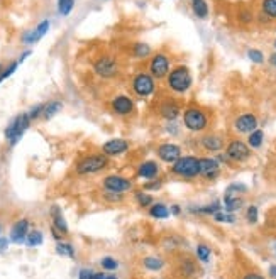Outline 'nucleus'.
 Masks as SVG:
<instances>
[{
    "label": "nucleus",
    "mask_w": 276,
    "mask_h": 279,
    "mask_svg": "<svg viewBox=\"0 0 276 279\" xmlns=\"http://www.w3.org/2000/svg\"><path fill=\"white\" fill-rule=\"evenodd\" d=\"M149 71L154 78L158 80L164 78L170 73V58L166 54H156V56H153L149 64Z\"/></svg>",
    "instance_id": "nucleus-9"
},
{
    "label": "nucleus",
    "mask_w": 276,
    "mask_h": 279,
    "mask_svg": "<svg viewBox=\"0 0 276 279\" xmlns=\"http://www.w3.org/2000/svg\"><path fill=\"white\" fill-rule=\"evenodd\" d=\"M242 279H264L261 274H256V273H249V274H246Z\"/></svg>",
    "instance_id": "nucleus-43"
},
{
    "label": "nucleus",
    "mask_w": 276,
    "mask_h": 279,
    "mask_svg": "<svg viewBox=\"0 0 276 279\" xmlns=\"http://www.w3.org/2000/svg\"><path fill=\"white\" fill-rule=\"evenodd\" d=\"M160 186H161V183H153V185H146L144 186V190H158V188H160Z\"/></svg>",
    "instance_id": "nucleus-44"
},
{
    "label": "nucleus",
    "mask_w": 276,
    "mask_h": 279,
    "mask_svg": "<svg viewBox=\"0 0 276 279\" xmlns=\"http://www.w3.org/2000/svg\"><path fill=\"white\" fill-rule=\"evenodd\" d=\"M134 54L138 58H146L151 54V49L149 46H146V44H136L134 46Z\"/></svg>",
    "instance_id": "nucleus-35"
},
{
    "label": "nucleus",
    "mask_w": 276,
    "mask_h": 279,
    "mask_svg": "<svg viewBox=\"0 0 276 279\" xmlns=\"http://www.w3.org/2000/svg\"><path fill=\"white\" fill-rule=\"evenodd\" d=\"M132 90L136 91V95L139 97H149L154 91V80L146 73H139L132 82Z\"/></svg>",
    "instance_id": "nucleus-10"
},
{
    "label": "nucleus",
    "mask_w": 276,
    "mask_h": 279,
    "mask_svg": "<svg viewBox=\"0 0 276 279\" xmlns=\"http://www.w3.org/2000/svg\"><path fill=\"white\" fill-rule=\"evenodd\" d=\"M226 156L229 157V161H234V163H242V161L249 159L251 156V149L246 142L242 141H230L229 146L226 149Z\"/></svg>",
    "instance_id": "nucleus-7"
},
{
    "label": "nucleus",
    "mask_w": 276,
    "mask_h": 279,
    "mask_svg": "<svg viewBox=\"0 0 276 279\" xmlns=\"http://www.w3.org/2000/svg\"><path fill=\"white\" fill-rule=\"evenodd\" d=\"M191 3H193V12L197 14L200 19H205V17L208 16V7L207 3H205V0H191Z\"/></svg>",
    "instance_id": "nucleus-25"
},
{
    "label": "nucleus",
    "mask_w": 276,
    "mask_h": 279,
    "mask_svg": "<svg viewBox=\"0 0 276 279\" xmlns=\"http://www.w3.org/2000/svg\"><path fill=\"white\" fill-rule=\"evenodd\" d=\"M171 172L180 178L191 179L195 176H198V157L195 156H185L180 157L176 163H173Z\"/></svg>",
    "instance_id": "nucleus-2"
},
{
    "label": "nucleus",
    "mask_w": 276,
    "mask_h": 279,
    "mask_svg": "<svg viewBox=\"0 0 276 279\" xmlns=\"http://www.w3.org/2000/svg\"><path fill=\"white\" fill-rule=\"evenodd\" d=\"M257 216H259V212H257V207L256 205H251L246 212V218H248L249 223H256L257 222Z\"/></svg>",
    "instance_id": "nucleus-36"
},
{
    "label": "nucleus",
    "mask_w": 276,
    "mask_h": 279,
    "mask_svg": "<svg viewBox=\"0 0 276 279\" xmlns=\"http://www.w3.org/2000/svg\"><path fill=\"white\" fill-rule=\"evenodd\" d=\"M105 279H117V276H114V274H107Z\"/></svg>",
    "instance_id": "nucleus-49"
},
{
    "label": "nucleus",
    "mask_w": 276,
    "mask_h": 279,
    "mask_svg": "<svg viewBox=\"0 0 276 279\" xmlns=\"http://www.w3.org/2000/svg\"><path fill=\"white\" fill-rule=\"evenodd\" d=\"M183 122H185V127L191 132H202L207 129L208 126V119L205 115V112H202L200 108H186L185 113H183Z\"/></svg>",
    "instance_id": "nucleus-3"
},
{
    "label": "nucleus",
    "mask_w": 276,
    "mask_h": 279,
    "mask_svg": "<svg viewBox=\"0 0 276 279\" xmlns=\"http://www.w3.org/2000/svg\"><path fill=\"white\" fill-rule=\"evenodd\" d=\"M158 156H160L161 161L168 164H173L182 157V149L176 144H171V142H166V144H161L158 148Z\"/></svg>",
    "instance_id": "nucleus-13"
},
{
    "label": "nucleus",
    "mask_w": 276,
    "mask_h": 279,
    "mask_svg": "<svg viewBox=\"0 0 276 279\" xmlns=\"http://www.w3.org/2000/svg\"><path fill=\"white\" fill-rule=\"evenodd\" d=\"M270 274H271V276H273V278H276V266L271 267V269H270Z\"/></svg>",
    "instance_id": "nucleus-48"
},
{
    "label": "nucleus",
    "mask_w": 276,
    "mask_h": 279,
    "mask_svg": "<svg viewBox=\"0 0 276 279\" xmlns=\"http://www.w3.org/2000/svg\"><path fill=\"white\" fill-rule=\"evenodd\" d=\"M248 58L253 61V63H263V61H264L263 53H261V51H257V49H249L248 51Z\"/></svg>",
    "instance_id": "nucleus-38"
},
{
    "label": "nucleus",
    "mask_w": 276,
    "mask_h": 279,
    "mask_svg": "<svg viewBox=\"0 0 276 279\" xmlns=\"http://www.w3.org/2000/svg\"><path fill=\"white\" fill-rule=\"evenodd\" d=\"M104 186L107 192H114V193H124V192H129L132 188V183L131 179L124 178V176H117V174H112V176H107L104 179Z\"/></svg>",
    "instance_id": "nucleus-11"
},
{
    "label": "nucleus",
    "mask_w": 276,
    "mask_h": 279,
    "mask_svg": "<svg viewBox=\"0 0 276 279\" xmlns=\"http://www.w3.org/2000/svg\"><path fill=\"white\" fill-rule=\"evenodd\" d=\"M51 215H53V220H54V229H58L61 234H66L68 232V227H66V222L63 218V215H61V210L58 207H53V210H51Z\"/></svg>",
    "instance_id": "nucleus-21"
},
{
    "label": "nucleus",
    "mask_w": 276,
    "mask_h": 279,
    "mask_svg": "<svg viewBox=\"0 0 276 279\" xmlns=\"http://www.w3.org/2000/svg\"><path fill=\"white\" fill-rule=\"evenodd\" d=\"M198 214H217L220 212V205L219 203H212V205H207V207H202L198 208Z\"/></svg>",
    "instance_id": "nucleus-39"
},
{
    "label": "nucleus",
    "mask_w": 276,
    "mask_h": 279,
    "mask_svg": "<svg viewBox=\"0 0 276 279\" xmlns=\"http://www.w3.org/2000/svg\"><path fill=\"white\" fill-rule=\"evenodd\" d=\"M105 198L109 201H112V203H115V201L122 200V194H120V193H114V192H107L105 193Z\"/></svg>",
    "instance_id": "nucleus-40"
},
{
    "label": "nucleus",
    "mask_w": 276,
    "mask_h": 279,
    "mask_svg": "<svg viewBox=\"0 0 276 279\" xmlns=\"http://www.w3.org/2000/svg\"><path fill=\"white\" fill-rule=\"evenodd\" d=\"M168 86H170L173 91H176V93H185L191 86V75L188 68L178 66V68L173 69L170 76H168Z\"/></svg>",
    "instance_id": "nucleus-1"
},
{
    "label": "nucleus",
    "mask_w": 276,
    "mask_h": 279,
    "mask_svg": "<svg viewBox=\"0 0 276 279\" xmlns=\"http://www.w3.org/2000/svg\"><path fill=\"white\" fill-rule=\"evenodd\" d=\"M271 63L276 66V54H273V56H271Z\"/></svg>",
    "instance_id": "nucleus-50"
},
{
    "label": "nucleus",
    "mask_w": 276,
    "mask_h": 279,
    "mask_svg": "<svg viewBox=\"0 0 276 279\" xmlns=\"http://www.w3.org/2000/svg\"><path fill=\"white\" fill-rule=\"evenodd\" d=\"M5 247H7V240L5 238H0V252L5 251Z\"/></svg>",
    "instance_id": "nucleus-45"
},
{
    "label": "nucleus",
    "mask_w": 276,
    "mask_h": 279,
    "mask_svg": "<svg viewBox=\"0 0 276 279\" xmlns=\"http://www.w3.org/2000/svg\"><path fill=\"white\" fill-rule=\"evenodd\" d=\"M210 249L207 247V245H204V244H200L197 247V258L200 259V262H204V264H207L208 260H210Z\"/></svg>",
    "instance_id": "nucleus-31"
},
{
    "label": "nucleus",
    "mask_w": 276,
    "mask_h": 279,
    "mask_svg": "<svg viewBox=\"0 0 276 279\" xmlns=\"http://www.w3.org/2000/svg\"><path fill=\"white\" fill-rule=\"evenodd\" d=\"M73 5H75V0H58V10L63 16H68L73 10Z\"/></svg>",
    "instance_id": "nucleus-32"
},
{
    "label": "nucleus",
    "mask_w": 276,
    "mask_h": 279,
    "mask_svg": "<svg viewBox=\"0 0 276 279\" xmlns=\"http://www.w3.org/2000/svg\"><path fill=\"white\" fill-rule=\"evenodd\" d=\"M200 144H202V148H204L205 150H208V152H217V150L222 149L224 141H222V137H219V135L210 134V135L202 137Z\"/></svg>",
    "instance_id": "nucleus-18"
},
{
    "label": "nucleus",
    "mask_w": 276,
    "mask_h": 279,
    "mask_svg": "<svg viewBox=\"0 0 276 279\" xmlns=\"http://www.w3.org/2000/svg\"><path fill=\"white\" fill-rule=\"evenodd\" d=\"M107 166L105 156H88L76 164V172L78 174H93V172L102 171Z\"/></svg>",
    "instance_id": "nucleus-5"
},
{
    "label": "nucleus",
    "mask_w": 276,
    "mask_h": 279,
    "mask_svg": "<svg viewBox=\"0 0 276 279\" xmlns=\"http://www.w3.org/2000/svg\"><path fill=\"white\" fill-rule=\"evenodd\" d=\"M246 192V186L244 185H230L226 192V196H224V205H226V212H235L242 207L244 200L241 198L239 193H244Z\"/></svg>",
    "instance_id": "nucleus-6"
},
{
    "label": "nucleus",
    "mask_w": 276,
    "mask_h": 279,
    "mask_svg": "<svg viewBox=\"0 0 276 279\" xmlns=\"http://www.w3.org/2000/svg\"><path fill=\"white\" fill-rule=\"evenodd\" d=\"M261 7H263V12L266 14L268 17L276 19V0H263Z\"/></svg>",
    "instance_id": "nucleus-28"
},
{
    "label": "nucleus",
    "mask_w": 276,
    "mask_h": 279,
    "mask_svg": "<svg viewBox=\"0 0 276 279\" xmlns=\"http://www.w3.org/2000/svg\"><path fill=\"white\" fill-rule=\"evenodd\" d=\"M138 174L144 179H153L154 176L158 174V164L154 163V161H146V163H142L141 166H139Z\"/></svg>",
    "instance_id": "nucleus-20"
},
{
    "label": "nucleus",
    "mask_w": 276,
    "mask_h": 279,
    "mask_svg": "<svg viewBox=\"0 0 276 279\" xmlns=\"http://www.w3.org/2000/svg\"><path fill=\"white\" fill-rule=\"evenodd\" d=\"M0 69H2V66H0Z\"/></svg>",
    "instance_id": "nucleus-52"
},
{
    "label": "nucleus",
    "mask_w": 276,
    "mask_h": 279,
    "mask_svg": "<svg viewBox=\"0 0 276 279\" xmlns=\"http://www.w3.org/2000/svg\"><path fill=\"white\" fill-rule=\"evenodd\" d=\"M44 110V105H36L34 108H31V112L27 113L29 119H36V117H39V113H43Z\"/></svg>",
    "instance_id": "nucleus-41"
},
{
    "label": "nucleus",
    "mask_w": 276,
    "mask_h": 279,
    "mask_svg": "<svg viewBox=\"0 0 276 279\" xmlns=\"http://www.w3.org/2000/svg\"><path fill=\"white\" fill-rule=\"evenodd\" d=\"M29 247H36V245L43 244V234L39 230H32V232L27 234V238H25Z\"/></svg>",
    "instance_id": "nucleus-27"
},
{
    "label": "nucleus",
    "mask_w": 276,
    "mask_h": 279,
    "mask_svg": "<svg viewBox=\"0 0 276 279\" xmlns=\"http://www.w3.org/2000/svg\"><path fill=\"white\" fill-rule=\"evenodd\" d=\"M100 264H102V267L107 269V271H115L117 267H119V262H117L114 258H104Z\"/></svg>",
    "instance_id": "nucleus-37"
},
{
    "label": "nucleus",
    "mask_w": 276,
    "mask_h": 279,
    "mask_svg": "<svg viewBox=\"0 0 276 279\" xmlns=\"http://www.w3.org/2000/svg\"><path fill=\"white\" fill-rule=\"evenodd\" d=\"M56 252L60 256H66V258H73V256H75V249H73V245L63 244V242H58Z\"/></svg>",
    "instance_id": "nucleus-30"
},
{
    "label": "nucleus",
    "mask_w": 276,
    "mask_h": 279,
    "mask_svg": "<svg viewBox=\"0 0 276 279\" xmlns=\"http://www.w3.org/2000/svg\"><path fill=\"white\" fill-rule=\"evenodd\" d=\"M263 141H264V134H263V130H259V129H256L254 132H251L249 134V137H248V146L249 148H261L263 146Z\"/></svg>",
    "instance_id": "nucleus-24"
},
{
    "label": "nucleus",
    "mask_w": 276,
    "mask_h": 279,
    "mask_svg": "<svg viewBox=\"0 0 276 279\" xmlns=\"http://www.w3.org/2000/svg\"><path fill=\"white\" fill-rule=\"evenodd\" d=\"M27 234H29V220L22 218L10 230V240L14 244H22L27 238Z\"/></svg>",
    "instance_id": "nucleus-16"
},
{
    "label": "nucleus",
    "mask_w": 276,
    "mask_h": 279,
    "mask_svg": "<svg viewBox=\"0 0 276 279\" xmlns=\"http://www.w3.org/2000/svg\"><path fill=\"white\" fill-rule=\"evenodd\" d=\"M234 129L239 132V134H251L257 129V119L253 113H242L235 119L234 122Z\"/></svg>",
    "instance_id": "nucleus-12"
},
{
    "label": "nucleus",
    "mask_w": 276,
    "mask_h": 279,
    "mask_svg": "<svg viewBox=\"0 0 276 279\" xmlns=\"http://www.w3.org/2000/svg\"><path fill=\"white\" fill-rule=\"evenodd\" d=\"M61 107H63V105H61L60 102H49L47 105H44V110H43L44 119H51V117H54L61 110Z\"/></svg>",
    "instance_id": "nucleus-26"
},
{
    "label": "nucleus",
    "mask_w": 276,
    "mask_h": 279,
    "mask_svg": "<svg viewBox=\"0 0 276 279\" xmlns=\"http://www.w3.org/2000/svg\"><path fill=\"white\" fill-rule=\"evenodd\" d=\"M161 115H163L164 119L175 120L176 117L180 115V108H178V105L173 104V102H166V104H163V107H161Z\"/></svg>",
    "instance_id": "nucleus-22"
},
{
    "label": "nucleus",
    "mask_w": 276,
    "mask_h": 279,
    "mask_svg": "<svg viewBox=\"0 0 276 279\" xmlns=\"http://www.w3.org/2000/svg\"><path fill=\"white\" fill-rule=\"evenodd\" d=\"M275 47H276V43H275Z\"/></svg>",
    "instance_id": "nucleus-51"
},
{
    "label": "nucleus",
    "mask_w": 276,
    "mask_h": 279,
    "mask_svg": "<svg viewBox=\"0 0 276 279\" xmlns=\"http://www.w3.org/2000/svg\"><path fill=\"white\" fill-rule=\"evenodd\" d=\"M149 215L153 216V218H168L170 216V210H168V207L166 205H163V203H154V205H151V208H149Z\"/></svg>",
    "instance_id": "nucleus-23"
},
{
    "label": "nucleus",
    "mask_w": 276,
    "mask_h": 279,
    "mask_svg": "<svg viewBox=\"0 0 276 279\" xmlns=\"http://www.w3.org/2000/svg\"><path fill=\"white\" fill-rule=\"evenodd\" d=\"M47 29H49V21H43L41 24L38 25V29H36V31H32V32H29L27 36H24V41L29 43V44L39 41V39H41L43 36L47 32Z\"/></svg>",
    "instance_id": "nucleus-19"
},
{
    "label": "nucleus",
    "mask_w": 276,
    "mask_h": 279,
    "mask_svg": "<svg viewBox=\"0 0 276 279\" xmlns=\"http://www.w3.org/2000/svg\"><path fill=\"white\" fill-rule=\"evenodd\" d=\"M129 149V142L124 141V139H112V141H107L104 144V150L105 156H120Z\"/></svg>",
    "instance_id": "nucleus-15"
},
{
    "label": "nucleus",
    "mask_w": 276,
    "mask_h": 279,
    "mask_svg": "<svg viewBox=\"0 0 276 279\" xmlns=\"http://www.w3.org/2000/svg\"><path fill=\"white\" fill-rule=\"evenodd\" d=\"M93 271H90V269H82L80 271V276L78 279H93Z\"/></svg>",
    "instance_id": "nucleus-42"
},
{
    "label": "nucleus",
    "mask_w": 276,
    "mask_h": 279,
    "mask_svg": "<svg viewBox=\"0 0 276 279\" xmlns=\"http://www.w3.org/2000/svg\"><path fill=\"white\" fill-rule=\"evenodd\" d=\"M171 212H173V215H178V214H180V207H178V205H173V207H171Z\"/></svg>",
    "instance_id": "nucleus-47"
},
{
    "label": "nucleus",
    "mask_w": 276,
    "mask_h": 279,
    "mask_svg": "<svg viewBox=\"0 0 276 279\" xmlns=\"http://www.w3.org/2000/svg\"><path fill=\"white\" fill-rule=\"evenodd\" d=\"M213 218H215V222H220V223H234L235 222V216L230 214V212H217V214H213Z\"/></svg>",
    "instance_id": "nucleus-29"
},
{
    "label": "nucleus",
    "mask_w": 276,
    "mask_h": 279,
    "mask_svg": "<svg viewBox=\"0 0 276 279\" xmlns=\"http://www.w3.org/2000/svg\"><path fill=\"white\" fill-rule=\"evenodd\" d=\"M132 100L126 95H119L112 100V110L117 113V115H129L132 112Z\"/></svg>",
    "instance_id": "nucleus-17"
},
{
    "label": "nucleus",
    "mask_w": 276,
    "mask_h": 279,
    "mask_svg": "<svg viewBox=\"0 0 276 279\" xmlns=\"http://www.w3.org/2000/svg\"><path fill=\"white\" fill-rule=\"evenodd\" d=\"M105 276H107V274H104V273H95L93 279H105Z\"/></svg>",
    "instance_id": "nucleus-46"
},
{
    "label": "nucleus",
    "mask_w": 276,
    "mask_h": 279,
    "mask_svg": "<svg viewBox=\"0 0 276 279\" xmlns=\"http://www.w3.org/2000/svg\"><path fill=\"white\" fill-rule=\"evenodd\" d=\"M136 200H138V203L144 208L153 205V198H151V194H148L146 192H136Z\"/></svg>",
    "instance_id": "nucleus-33"
},
{
    "label": "nucleus",
    "mask_w": 276,
    "mask_h": 279,
    "mask_svg": "<svg viewBox=\"0 0 276 279\" xmlns=\"http://www.w3.org/2000/svg\"><path fill=\"white\" fill-rule=\"evenodd\" d=\"M95 71L97 75L104 76V78H110V76L117 75V63L114 58H102L95 63Z\"/></svg>",
    "instance_id": "nucleus-14"
},
{
    "label": "nucleus",
    "mask_w": 276,
    "mask_h": 279,
    "mask_svg": "<svg viewBox=\"0 0 276 279\" xmlns=\"http://www.w3.org/2000/svg\"><path fill=\"white\" fill-rule=\"evenodd\" d=\"M198 174L212 181L220 174V164L213 157H200L198 159Z\"/></svg>",
    "instance_id": "nucleus-8"
},
{
    "label": "nucleus",
    "mask_w": 276,
    "mask_h": 279,
    "mask_svg": "<svg viewBox=\"0 0 276 279\" xmlns=\"http://www.w3.org/2000/svg\"><path fill=\"white\" fill-rule=\"evenodd\" d=\"M29 122H31V119H29L27 113H21V115H17L16 119H14L12 122L9 124V127L5 129L7 141H9L12 146L16 144V142L22 137V134L27 130Z\"/></svg>",
    "instance_id": "nucleus-4"
},
{
    "label": "nucleus",
    "mask_w": 276,
    "mask_h": 279,
    "mask_svg": "<svg viewBox=\"0 0 276 279\" xmlns=\"http://www.w3.org/2000/svg\"><path fill=\"white\" fill-rule=\"evenodd\" d=\"M163 260H161L160 258H146L144 259V267H148V269L151 271H158L163 267Z\"/></svg>",
    "instance_id": "nucleus-34"
}]
</instances>
